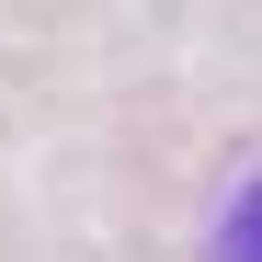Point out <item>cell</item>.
Listing matches in <instances>:
<instances>
[{"instance_id": "obj_1", "label": "cell", "mask_w": 262, "mask_h": 262, "mask_svg": "<svg viewBox=\"0 0 262 262\" xmlns=\"http://www.w3.org/2000/svg\"><path fill=\"white\" fill-rule=\"evenodd\" d=\"M205 262H262V183L228 194V216H216V251H205Z\"/></svg>"}]
</instances>
